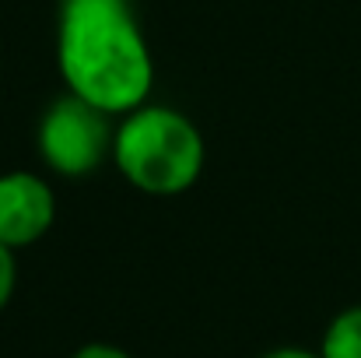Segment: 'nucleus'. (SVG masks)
Returning <instances> with one entry per match:
<instances>
[{"label":"nucleus","mask_w":361,"mask_h":358,"mask_svg":"<svg viewBox=\"0 0 361 358\" xmlns=\"http://www.w3.org/2000/svg\"><path fill=\"white\" fill-rule=\"evenodd\" d=\"M56 71L71 95L109 117L144 106L154 60L130 0H60Z\"/></svg>","instance_id":"f257e3e1"},{"label":"nucleus","mask_w":361,"mask_h":358,"mask_svg":"<svg viewBox=\"0 0 361 358\" xmlns=\"http://www.w3.org/2000/svg\"><path fill=\"white\" fill-rule=\"evenodd\" d=\"M207 162L204 133L183 109L144 102L123 113L113 133V165L147 197L186 193Z\"/></svg>","instance_id":"f03ea898"},{"label":"nucleus","mask_w":361,"mask_h":358,"mask_svg":"<svg viewBox=\"0 0 361 358\" xmlns=\"http://www.w3.org/2000/svg\"><path fill=\"white\" fill-rule=\"evenodd\" d=\"M113 133L116 126L109 113L67 92L46 106L35 126V148L49 172L81 179L92 176L106 158H113Z\"/></svg>","instance_id":"7ed1b4c3"},{"label":"nucleus","mask_w":361,"mask_h":358,"mask_svg":"<svg viewBox=\"0 0 361 358\" xmlns=\"http://www.w3.org/2000/svg\"><path fill=\"white\" fill-rule=\"evenodd\" d=\"M56 222V193L32 169L0 172V242L18 249L35 246Z\"/></svg>","instance_id":"20e7f679"},{"label":"nucleus","mask_w":361,"mask_h":358,"mask_svg":"<svg viewBox=\"0 0 361 358\" xmlns=\"http://www.w3.org/2000/svg\"><path fill=\"white\" fill-rule=\"evenodd\" d=\"M316 352L319 358H361V302L341 309L326 323Z\"/></svg>","instance_id":"39448f33"},{"label":"nucleus","mask_w":361,"mask_h":358,"mask_svg":"<svg viewBox=\"0 0 361 358\" xmlns=\"http://www.w3.org/2000/svg\"><path fill=\"white\" fill-rule=\"evenodd\" d=\"M14 288H18V260H14V249L0 242V313L14 299Z\"/></svg>","instance_id":"423d86ee"},{"label":"nucleus","mask_w":361,"mask_h":358,"mask_svg":"<svg viewBox=\"0 0 361 358\" xmlns=\"http://www.w3.org/2000/svg\"><path fill=\"white\" fill-rule=\"evenodd\" d=\"M71 358H133L130 352H123L116 345H106V341H92V345H81L78 352H71Z\"/></svg>","instance_id":"0eeeda50"},{"label":"nucleus","mask_w":361,"mask_h":358,"mask_svg":"<svg viewBox=\"0 0 361 358\" xmlns=\"http://www.w3.org/2000/svg\"><path fill=\"white\" fill-rule=\"evenodd\" d=\"M259 358H319V352H309V348H295V345H288V348H270V352H263Z\"/></svg>","instance_id":"6e6552de"}]
</instances>
